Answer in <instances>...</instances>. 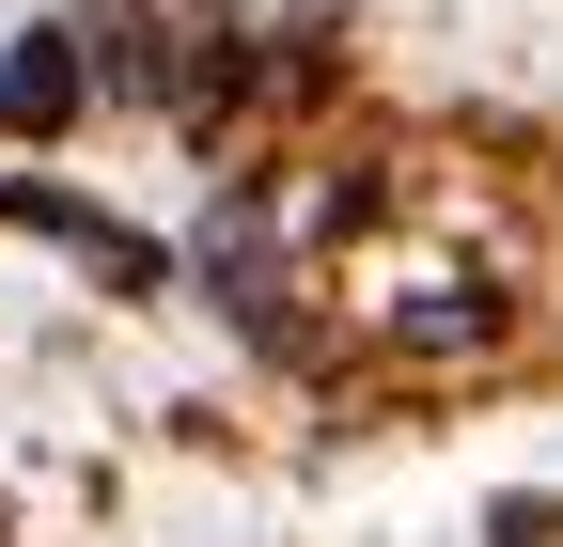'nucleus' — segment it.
Here are the masks:
<instances>
[{"instance_id": "1", "label": "nucleus", "mask_w": 563, "mask_h": 547, "mask_svg": "<svg viewBox=\"0 0 563 547\" xmlns=\"http://www.w3.org/2000/svg\"><path fill=\"white\" fill-rule=\"evenodd\" d=\"M95 79V47H32V63H0V125H63Z\"/></svg>"}]
</instances>
